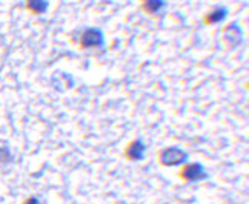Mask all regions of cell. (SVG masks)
I'll list each match as a JSON object with an SVG mask.
<instances>
[{
	"mask_svg": "<svg viewBox=\"0 0 249 204\" xmlns=\"http://www.w3.org/2000/svg\"><path fill=\"white\" fill-rule=\"evenodd\" d=\"M229 11L225 8V6H215L213 11H211L206 17H205V23L208 25H215V23H220L223 22L225 18L228 17Z\"/></svg>",
	"mask_w": 249,
	"mask_h": 204,
	"instance_id": "3957f363",
	"label": "cell"
},
{
	"mask_svg": "<svg viewBox=\"0 0 249 204\" xmlns=\"http://www.w3.org/2000/svg\"><path fill=\"white\" fill-rule=\"evenodd\" d=\"M188 158V155L178 148H168L160 153V161L165 166H176V164L183 163Z\"/></svg>",
	"mask_w": 249,
	"mask_h": 204,
	"instance_id": "7a4b0ae2",
	"label": "cell"
},
{
	"mask_svg": "<svg viewBox=\"0 0 249 204\" xmlns=\"http://www.w3.org/2000/svg\"><path fill=\"white\" fill-rule=\"evenodd\" d=\"M181 177L189 181H197L205 177V170L200 164H189V166H186L183 172H181Z\"/></svg>",
	"mask_w": 249,
	"mask_h": 204,
	"instance_id": "277c9868",
	"label": "cell"
},
{
	"mask_svg": "<svg viewBox=\"0 0 249 204\" xmlns=\"http://www.w3.org/2000/svg\"><path fill=\"white\" fill-rule=\"evenodd\" d=\"M23 204H40V201L37 198H28Z\"/></svg>",
	"mask_w": 249,
	"mask_h": 204,
	"instance_id": "9c48e42d",
	"label": "cell"
},
{
	"mask_svg": "<svg viewBox=\"0 0 249 204\" xmlns=\"http://www.w3.org/2000/svg\"><path fill=\"white\" fill-rule=\"evenodd\" d=\"M11 160H13L11 152H9V149H8V148H5V146H2V148H0V163H9Z\"/></svg>",
	"mask_w": 249,
	"mask_h": 204,
	"instance_id": "ba28073f",
	"label": "cell"
},
{
	"mask_svg": "<svg viewBox=\"0 0 249 204\" xmlns=\"http://www.w3.org/2000/svg\"><path fill=\"white\" fill-rule=\"evenodd\" d=\"M145 153V146L142 141H132L128 148V158L131 160H142Z\"/></svg>",
	"mask_w": 249,
	"mask_h": 204,
	"instance_id": "8992f818",
	"label": "cell"
},
{
	"mask_svg": "<svg viewBox=\"0 0 249 204\" xmlns=\"http://www.w3.org/2000/svg\"><path fill=\"white\" fill-rule=\"evenodd\" d=\"M165 6V0H143V11L146 14H156Z\"/></svg>",
	"mask_w": 249,
	"mask_h": 204,
	"instance_id": "52a82bcc",
	"label": "cell"
},
{
	"mask_svg": "<svg viewBox=\"0 0 249 204\" xmlns=\"http://www.w3.org/2000/svg\"><path fill=\"white\" fill-rule=\"evenodd\" d=\"M105 43V35L97 28H88L82 33L80 46L82 48H100Z\"/></svg>",
	"mask_w": 249,
	"mask_h": 204,
	"instance_id": "6da1fadb",
	"label": "cell"
},
{
	"mask_svg": "<svg viewBox=\"0 0 249 204\" xmlns=\"http://www.w3.org/2000/svg\"><path fill=\"white\" fill-rule=\"evenodd\" d=\"M26 9L30 13L36 14V16H40L45 14L46 9H48V0H26L25 3Z\"/></svg>",
	"mask_w": 249,
	"mask_h": 204,
	"instance_id": "5b68a950",
	"label": "cell"
}]
</instances>
